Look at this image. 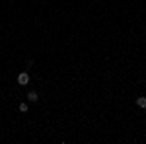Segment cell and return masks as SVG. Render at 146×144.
<instances>
[{"label":"cell","instance_id":"7a4b0ae2","mask_svg":"<svg viewBox=\"0 0 146 144\" xmlns=\"http://www.w3.org/2000/svg\"><path fill=\"white\" fill-rule=\"evenodd\" d=\"M27 100L31 101V103H35V101H39V94H37V92H33V90H31V92H29V94H27Z\"/></svg>","mask_w":146,"mask_h":144},{"label":"cell","instance_id":"6da1fadb","mask_svg":"<svg viewBox=\"0 0 146 144\" xmlns=\"http://www.w3.org/2000/svg\"><path fill=\"white\" fill-rule=\"evenodd\" d=\"M27 82H29V74H27V72H22V74L18 76V84H20V86H25Z\"/></svg>","mask_w":146,"mask_h":144},{"label":"cell","instance_id":"3957f363","mask_svg":"<svg viewBox=\"0 0 146 144\" xmlns=\"http://www.w3.org/2000/svg\"><path fill=\"white\" fill-rule=\"evenodd\" d=\"M136 105L142 107V109H146V98H138V100H136Z\"/></svg>","mask_w":146,"mask_h":144},{"label":"cell","instance_id":"277c9868","mask_svg":"<svg viewBox=\"0 0 146 144\" xmlns=\"http://www.w3.org/2000/svg\"><path fill=\"white\" fill-rule=\"evenodd\" d=\"M20 111L25 113V111H27V103H22V105H20Z\"/></svg>","mask_w":146,"mask_h":144}]
</instances>
